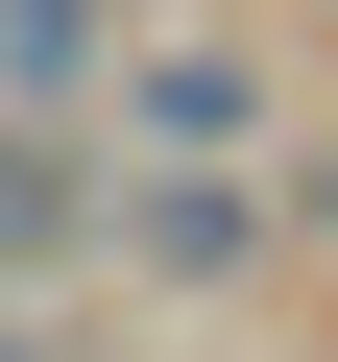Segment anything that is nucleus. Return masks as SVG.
<instances>
[{"label": "nucleus", "mask_w": 338, "mask_h": 362, "mask_svg": "<svg viewBox=\"0 0 338 362\" xmlns=\"http://www.w3.org/2000/svg\"><path fill=\"white\" fill-rule=\"evenodd\" d=\"M49 218H73V194H49V145H0V266H25Z\"/></svg>", "instance_id": "nucleus-1"}]
</instances>
